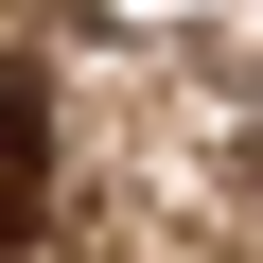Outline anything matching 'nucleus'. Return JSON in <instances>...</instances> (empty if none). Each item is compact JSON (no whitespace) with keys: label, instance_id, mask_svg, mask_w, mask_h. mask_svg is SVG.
<instances>
[{"label":"nucleus","instance_id":"obj_1","mask_svg":"<svg viewBox=\"0 0 263 263\" xmlns=\"http://www.w3.org/2000/svg\"><path fill=\"white\" fill-rule=\"evenodd\" d=\"M35 211H53V88L0 53V246H35Z\"/></svg>","mask_w":263,"mask_h":263}]
</instances>
